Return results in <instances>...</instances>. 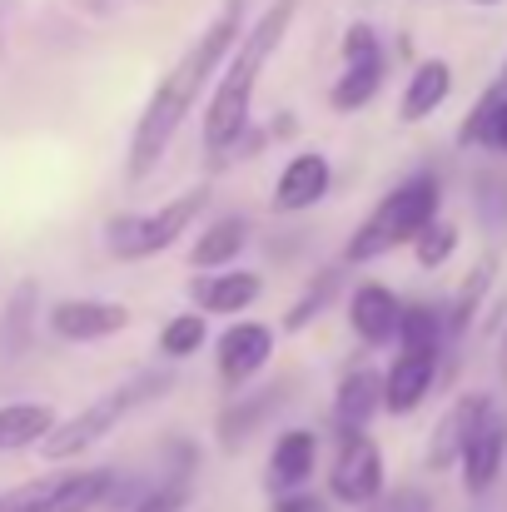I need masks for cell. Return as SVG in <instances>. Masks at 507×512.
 I'll return each mask as SVG.
<instances>
[{
  "instance_id": "1",
  "label": "cell",
  "mask_w": 507,
  "mask_h": 512,
  "mask_svg": "<svg viewBox=\"0 0 507 512\" xmlns=\"http://www.w3.org/2000/svg\"><path fill=\"white\" fill-rule=\"evenodd\" d=\"M244 30H249V25H244V10H239V0H234V5H224V10L214 15V25L160 75V85H155V95L145 100V110H140V120H135V135H130V179H145V174L165 160V150L174 145V135H179L184 120H189V110L204 100L214 70H224L229 55L239 50Z\"/></svg>"
},
{
  "instance_id": "2",
  "label": "cell",
  "mask_w": 507,
  "mask_h": 512,
  "mask_svg": "<svg viewBox=\"0 0 507 512\" xmlns=\"http://www.w3.org/2000/svg\"><path fill=\"white\" fill-rule=\"evenodd\" d=\"M304 0H274L239 40V50L229 55L219 85L209 90V105H204V150L209 155H224V150H239L244 130H249V110H254V90H259V75L264 65L279 55L284 35L294 30V15H299Z\"/></svg>"
},
{
  "instance_id": "3",
  "label": "cell",
  "mask_w": 507,
  "mask_h": 512,
  "mask_svg": "<svg viewBox=\"0 0 507 512\" xmlns=\"http://www.w3.org/2000/svg\"><path fill=\"white\" fill-rule=\"evenodd\" d=\"M433 219H443V179L433 170H413L408 179H398V184L368 209V219L348 234L343 264H373V259H383L388 249L418 244V234H423Z\"/></svg>"
},
{
  "instance_id": "4",
  "label": "cell",
  "mask_w": 507,
  "mask_h": 512,
  "mask_svg": "<svg viewBox=\"0 0 507 512\" xmlns=\"http://www.w3.org/2000/svg\"><path fill=\"white\" fill-rule=\"evenodd\" d=\"M169 388H174V368H140V373H130L125 383H115L110 393H100L90 408H80L75 418H65V423L40 443V453H45L50 463H65V458L90 453V448L105 443L130 413L150 408L155 398H165Z\"/></svg>"
},
{
  "instance_id": "5",
  "label": "cell",
  "mask_w": 507,
  "mask_h": 512,
  "mask_svg": "<svg viewBox=\"0 0 507 512\" xmlns=\"http://www.w3.org/2000/svg\"><path fill=\"white\" fill-rule=\"evenodd\" d=\"M209 204V184H194V189H179L174 199H165L160 209H140V214H115L105 224V249L110 259L120 264H140V259H160L165 249H174L189 224L204 214Z\"/></svg>"
},
{
  "instance_id": "6",
  "label": "cell",
  "mask_w": 507,
  "mask_h": 512,
  "mask_svg": "<svg viewBox=\"0 0 507 512\" xmlns=\"http://www.w3.org/2000/svg\"><path fill=\"white\" fill-rule=\"evenodd\" d=\"M115 468H75V473H55L40 483H25L10 493L15 512H95L100 503L115 498Z\"/></svg>"
},
{
  "instance_id": "7",
  "label": "cell",
  "mask_w": 507,
  "mask_h": 512,
  "mask_svg": "<svg viewBox=\"0 0 507 512\" xmlns=\"http://www.w3.org/2000/svg\"><path fill=\"white\" fill-rule=\"evenodd\" d=\"M388 493L383 453L368 433H338V453L329 468V498L343 508H373Z\"/></svg>"
},
{
  "instance_id": "8",
  "label": "cell",
  "mask_w": 507,
  "mask_h": 512,
  "mask_svg": "<svg viewBox=\"0 0 507 512\" xmlns=\"http://www.w3.org/2000/svg\"><path fill=\"white\" fill-rule=\"evenodd\" d=\"M299 393V378L294 373H284V378H274V383H259V388H249L244 398H234L219 418H214V438H219V448L224 453H239L274 413H284V403Z\"/></svg>"
},
{
  "instance_id": "9",
  "label": "cell",
  "mask_w": 507,
  "mask_h": 512,
  "mask_svg": "<svg viewBox=\"0 0 507 512\" xmlns=\"http://www.w3.org/2000/svg\"><path fill=\"white\" fill-rule=\"evenodd\" d=\"M443 348H393V363L383 368V413L408 418L423 408V398L438 388Z\"/></svg>"
},
{
  "instance_id": "10",
  "label": "cell",
  "mask_w": 507,
  "mask_h": 512,
  "mask_svg": "<svg viewBox=\"0 0 507 512\" xmlns=\"http://www.w3.org/2000/svg\"><path fill=\"white\" fill-rule=\"evenodd\" d=\"M269 358H274V324H259V319H234L214 343V368L224 388L254 383Z\"/></svg>"
},
{
  "instance_id": "11",
  "label": "cell",
  "mask_w": 507,
  "mask_h": 512,
  "mask_svg": "<svg viewBox=\"0 0 507 512\" xmlns=\"http://www.w3.org/2000/svg\"><path fill=\"white\" fill-rule=\"evenodd\" d=\"M493 408H498L493 393H463L453 408H443V418H438L433 433H428V468H433V473L458 468L463 453H468V443H473V433L483 428V418H488Z\"/></svg>"
},
{
  "instance_id": "12",
  "label": "cell",
  "mask_w": 507,
  "mask_h": 512,
  "mask_svg": "<svg viewBox=\"0 0 507 512\" xmlns=\"http://www.w3.org/2000/svg\"><path fill=\"white\" fill-rule=\"evenodd\" d=\"M264 299V274L254 269H219V274H199L189 284V309L204 319H244L254 304Z\"/></svg>"
},
{
  "instance_id": "13",
  "label": "cell",
  "mask_w": 507,
  "mask_h": 512,
  "mask_svg": "<svg viewBox=\"0 0 507 512\" xmlns=\"http://www.w3.org/2000/svg\"><path fill=\"white\" fill-rule=\"evenodd\" d=\"M329 189H334L329 155H324V150H299V155L284 160L269 204H274V214H304V209H319V204L329 199Z\"/></svg>"
},
{
  "instance_id": "14",
  "label": "cell",
  "mask_w": 507,
  "mask_h": 512,
  "mask_svg": "<svg viewBox=\"0 0 507 512\" xmlns=\"http://www.w3.org/2000/svg\"><path fill=\"white\" fill-rule=\"evenodd\" d=\"M403 299L388 289V284H378V279H363V284H353V294H348V329L358 334L363 348H393L398 343V329H403Z\"/></svg>"
},
{
  "instance_id": "15",
  "label": "cell",
  "mask_w": 507,
  "mask_h": 512,
  "mask_svg": "<svg viewBox=\"0 0 507 512\" xmlns=\"http://www.w3.org/2000/svg\"><path fill=\"white\" fill-rule=\"evenodd\" d=\"M45 324L65 343H105L130 329V309L115 299H60Z\"/></svg>"
},
{
  "instance_id": "16",
  "label": "cell",
  "mask_w": 507,
  "mask_h": 512,
  "mask_svg": "<svg viewBox=\"0 0 507 512\" xmlns=\"http://www.w3.org/2000/svg\"><path fill=\"white\" fill-rule=\"evenodd\" d=\"M383 413V368L348 363L334 383V423L338 433H368V423Z\"/></svg>"
},
{
  "instance_id": "17",
  "label": "cell",
  "mask_w": 507,
  "mask_h": 512,
  "mask_svg": "<svg viewBox=\"0 0 507 512\" xmlns=\"http://www.w3.org/2000/svg\"><path fill=\"white\" fill-rule=\"evenodd\" d=\"M314 468H319V433L314 428H284L269 448L264 483H269L274 498H289V493H304Z\"/></svg>"
},
{
  "instance_id": "18",
  "label": "cell",
  "mask_w": 507,
  "mask_h": 512,
  "mask_svg": "<svg viewBox=\"0 0 507 512\" xmlns=\"http://www.w3.org/2000/svg\"><path fill=\"white\" fill-rule=\"evenodd\" d=\"M503 468H507V413L503 408H493V413L483 418V428L473 433L463 463H458L468 498H483V493L503 478Z\"/></svg>"
},
{
  "instance_id": "19",
  "label": "cell",
  "mask_w": 507,
  "mask_h": 512,
  "mask_svg": "<svg viewBox=\"0 0 507 512\" xmlns=\"http://www.w3.org/2000/svg\"><path fill=\"white\" fill-rule=\"evenodd\" d=\"M448 95H453V65L433 55V60H423V65L408 75L403 100H398V120H403V125L433 120V115L448 105Z\"/></svg>"
},
{
  "instance_id": "20",
  "label": "cell",
  "mask_w": 507,
  "mask_h": 512,
  "mask_svg": "<svg viewBox=\"0 0 507 512\" xmlns=\"http://www.w3.org/2000/svg\"><path fill=\"white\" fill-rule=\"evenodd\" d=\"M249 234H254V224H249L244 214H224V219H214V224L194 239V249H189V269H199V274L234 269V259L249 249Z\"/></svg>"
},
{
  "instance_id": "21",
  "label": "cell",
  "mask_w": 507,
  "mask_h": 512,
  "mask_svg": "<svg viewBox=\"0 0 507 512\" xmlns=\"http://www.w3.org/2000/svg\"><path fill=\"white\" fill-rule=\"evenodd\" d=\"M60 428L55 408L50 403H5L0 408V453H20V448H35L45 443L50 433Z\"/></svg>"
},
{
  "instance_id": "22",
  "label": "cell",
  "mask_w": 507,
  "mask_h": 512,
  "mask_svg": "<svg viewBox=\"0 0 507 512\" xmlns=\"http://www.w3.org/2000/svg\"><path fill=\"white\" fill-rule=\"evenodd\" d=\"M383 80H388V50H383V55H373V60L343 65V75H338L334 90H329V105H334L338 115H353V110H363V105H373V100H378Z\"/></svg>"
},
{
  "instance_id": "23",
  "label": "cell",
  "mask_w": 507,
  "mask_h": 512,
  "mask_svg": "<svg viewBox=\"0 0 507 512\" xmlns=\"http://www.w3.org/2000/svg\"><path fill=\"white\" fill-rule=\"evenodd\" d=\"M343 279H348V264H329V269H319V274L309 279V289L289 304V314H284V334H304L314 319H324V314H329V304L338 299V289H343Z\"/></svg>"
},
{
  "instance_id": "24",
  "label": "cell",
  "mask_w": 507,
  "mask_h": 512,
  "mask_svg": "<svg viewBox=\"0 0 507 512\" xmlns=\"http://www.w3.org/2000/svg\"><path fill=\"white\" fill-rule=\"evenodd\" d=\"M493 279H498V259H493V254H488V259H478V264L463 274V284H458V294H453V304H448V334H453V339L473 329V319H478L483 299L493 294Z\"/></svg>"
},
{
  "instance_id": "25",
  "label": "cell",
  "mask_w": 507,
  "mask_h": 512,
  "mask_svg": "<svg viewBox=\"0 0 507 512\" xmlns=\"http://www.w3.org/2000/svg\"><path fill=\"white\" fill-rule=\"evenodd\" d=\"M507 105V85L503 80H493L483 95H478V105L463 115V125H458V145L463 150H473V145H488L493 150V135H498V115H503Z\"/></svg>"
},
{
  "instance_id": "26",
  "label": "cell",
  "mask_w": 507,
  "mask_h": 512,
  "mask_svg": "<svg viewBox=\"0 0 507 512\" xmlns=\"http://www.w3.org/2000/svg\"><path fill=\"white\" fill-rule=\"evenodd\" d=\"M209 339V324H204V314H194V309H184V314H174L165 329H160V353H165L169 363H179V358H194L199 348Z\"/></svg>"
},
{
  "instance_id": "27",
  "label": "cell",
  "mask_w": 507,
  "mask_h": 512,
  "mask_svg": "<svg viewBox=\"0 0 507 512\" xmlns=\"http://www.w3.org/2000/svg\"><path fill=\"white\" fill-rule=\"evenodd\" d=\"M453 249H458V224L443 214V219H433V224L418 234L413 259H418V269H443V264L453 259Z\"/></svg>"
},
{
  "instance_id": "28",
  "label": "cell",
  "mask_w": 507,
  "mask_h": 512,
  "mask_svg": "<svg viewBox=\"0 0 507 512\" xmlns=\"http://www.w3.org/2000/svg\"><path fill=\"white\" fill-rule=\"evenodd\" d=\"M184 503H189V478H165V483L145 488L130 512H184Z\"/></svg>"
},
{
  "instance_id": "29",
  "label": "cell",
  "mask_w": 507,
  "mask_h": 512,
  "mask_svg": "<svg viewBox=\"0 0 507 512\" xmlns=\"http://www.w3.org/2000/svg\"><path fill=\"white\" fill-rule=\"evenodd\" d=\"M338 55H343V65H358V60L383 55V40H378V30H373L368 20H353V25L343 30V40H338Z\"/></svg>"
},
{
  "instance_id": "30",
  "label": "cell",
  "mask_w": 507,
  "mask_h": 512,
  "mask_svg": "<svg viewBox=\"0 0 507 512\" xmlns=\"http://www.w3.org/2000/svg\"><path fill=\"white\" fill-rule=\"evenodd\" d=\"M373 512H433V493L428 488H393L373 503Z\"/></svg>"
},
{
  "instance_id": "31",
  "label": "cell",
  "mask_w": 507,
  "mask_h": 512,
  "mask_svg": "<svg viewBox=\"0 0 507 512\" xmlns=\"http://www.w3.org/2000/svg\"><path fill=\"white\" fill-rule=\"evenodd\" d=\"M478 199H483V224L503 229L507 224V184L503 179H478Z\"/></svg>"
},
{
  "instance_id": "32",
  "label": "cell",
  "mask_w": 507,
  "mask_h": 512,
  "mask_svg": "<svg viewBox=\"0 0 507 512\" xmlns=\"http://www.w3.org/2000/svg\"><path fill=\"white\" fill-rule=\"evenodd\" d=\"M274 512H329V503L314 493H289V498H274Z\"/></svg>"
},
{
  "instance_id": "33",
  "label": "cell",
  "mask_w": 507,
  "mask_h": 512,
  "mask_svg": "<svg viewBox=\"0 0 507 512\" xmlns=\"http://www.w3.org/2000/svg\"><path fill=\"white\" fill-rule=\"evenodd\" d=\"M493 150H503V155H507V105H503V115H498V135H493Z\"/></svg>"
},
{
  "instance_id": "34",
  "label": "cell",
  "mask_w": 507,
  "mask_h": 512,
  "mask_svg": "<svg viewBox=\"0 0 507 512\" xmlns=\"http://www.w3.org/2000/svg\"><path fill=\"white\" fill-rule=\"evenodd\" d=\"M0 512H15L10 508V493H0Z\"/></svg>"
},
{
  "instance_id": "35",
  "label": "cell",
  "mask_w": 507,
  "mask_h": 512,
  "mask_svg": "<svg viewBox=\"0 0 507 512\" xmlns=\"http://www.w3.org/2000/svg\"><path fill=\"white\" fill-rule=\"evenodd\" d=\"M503 85H507V60H503Z\"/></svg>"
}]
</instances>
